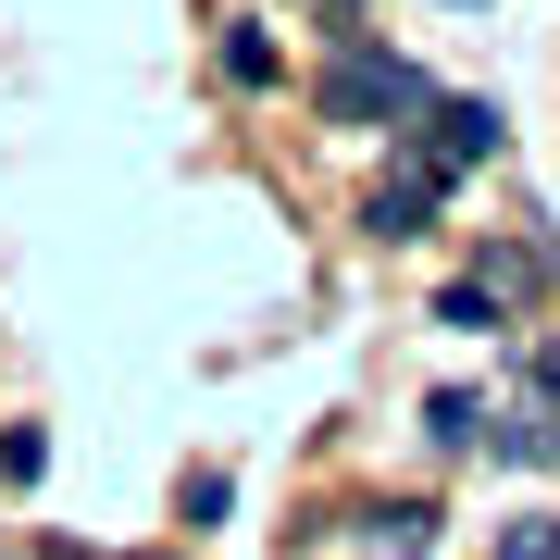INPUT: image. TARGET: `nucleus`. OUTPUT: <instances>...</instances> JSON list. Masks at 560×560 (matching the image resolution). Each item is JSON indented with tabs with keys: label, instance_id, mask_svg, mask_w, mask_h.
Instances as JSON below:
<instances>
[{
	"label": "nucleus",
	"instance_id": "1",
	"mask_svg": "<svg viewBox=\"0 0 560 560\" xmlns=\"http://www.w3.org/2000/svg\"><path fill=\"white\" fill-rule=\"evenodd\" d=\"M423 101H436V88H423L399 50H374V38H337V62L312 75L324 125H386V138H399V125H423Z\"/></svg>",
	"mask_w": 560,
	"mask_h": 560
},
{
	"label": "nucleus",
	"instance_id": "2",
	"mask_svg": "<svg viewBox=\"0 0 560 560\" xmlns=\"http://www.w3.org/2000/svg\"><path fill=\"white\" fill-rule=\"evenodd\" d=\"M499 138H511V125H499V101H423V125H399L386 150H399V162H423L436 187H460L474 162H499Z\"/></svg>",
	"mask_w": 560,
	"mask_h": 560
},
{
	"label": "nucleus",
	"instance_id": "3",
	"mask_svg": "<svg viewBox=\"0 0 560 560\" xmlns=\"http://www.w3.org/2000/svg\"><path fill=\"white\" fill-rule=\"evenodd\" d=\"M436 200H448V187L423 175V162H399V175H374V187H361V237H374V249H411L423 224H436Z\"/></svg>",
	"mask_w": 560,
	"mask_h": 560
},
{
	"label": "nucleus",
	"instance_id": "4",
	"mask_svg": "<svg viewBox=\"0 0 560 560\" xmlns=\"http://www.w3.org/2000/svg\"><path fill=\"white\" fill-rule=\"evenodd\" d=\"M474 287H486L499 312H523V300H548V287H560V249H536V237H499V249L474 261Z\"/></svg>",
	"mask_w": 560,
	"mask_h": 560
},
{
	"label": "nucleus",
	"instance_id": "5",
	"mask_svg": "<svg viewBox=\"0 0 560 560\" xmlns=\"http://www.w3.org/2000/svg\"><path fill=\"white\" fill-rule=\"evenodd\" d=\"M436 548V499H386V511H361V560H423Z\"/></svg>",
	"mask_w": 560,
	"mask_h": 560
},
{
	"label": "nucleus",
	"instance_id": "6",
	"mask_svg": "<svg viewBox=\"0 0 560 560\" xmlns=\"http://www.w3.org/2000/svg\"><path fill=\"white\" fill-rule=\"evenodd\" d=\"M486 460H511V474L560 460V411H486Z\"/></svg>",
	"mask_w": 560,
	"mask_h": 560
},
{
	"label": "nucleus",
	"instance_id": "7",
	"mask_svg": "<svg viewBox=\"0 0 560 560\" xmlns=\"http://www.w3.org/2000/svg\"><path fill=\"white\" fill-rule=\"evenodd\" d=\"M224 88H237V101H261V88H287V50L261 38V25H224Z\"/></svg>",
	"mask_w": 560,
	"mask_h": 560
},
{
	"label": "nucleus",
	"instance_id": "8",
	"mask_svg": "<svg viewBox=\"0 0 560 560\" xmlns=\"http://www.w3.org/2000/svg\"><path fill=\"white\" fill-rule=\"evenodd\" d=\"M423 448H486V399H474V386H436V399H423Z\"/></svg>",
	"mask_w": 560,
	"mask_h": 560
},
{
	"label": "nucleus",
	"instance_id": "9",
	"mask_svg": "<svg viewBox=\"0 0 560 560\" xmlns=\"http://www.w3.org/2000/svg\"><path fill=\"white\" fill-rule=\"evenodd\" d=\"M436 324H448V337H499V324H511V312H499V300H486V287H474V275H460V287H448V300H436Z\"/></svg>",
	"mask_w": 560,
	"mask_h": 560
},
{
	"label": "nucleus",
	"instance_id": "10",
	"mask_svg": "<svg viewBox=\"0 0 560 560\" xmlns=\"http://www.w3.org/2000/svg\"><path fill=\"white\" fill-rule=\"evenodd\" d=\"M486 560H560V523H548V511H523V523H511V536L486 548Z\"/></svg>",
	"mask_w": 560,
	"mask_h": 560
},
{
	"label": "nucleus",
	"instance_id": "11",
	"mask_svg": "<svg viewBox=\"0 0 560 560\" xmlns=\"http://www.w3.org/2000/svg\"><path fill=\"white\" fill-rule=\"evenodd\" d=\"M0 474H13V486L50 474V436H38V423H13V436H0Z\"/></svg>",
	"mask_w": 560,
	"mask_h": 560
},
{
	"label": "nucleus",
	"instance_id": "12",
	"mask_svg": "<svg viewBox=\"0 0 560 560\" xmlns=\"http://www.w3.org/2000/svg\"><path fill=\"white\" fill-rule=\"evenodd\" d=\"M337 13H349V0H337Z\"/></svg>",
	"mask_w": 560,
	"mask_h": 560
}]
</instances>
